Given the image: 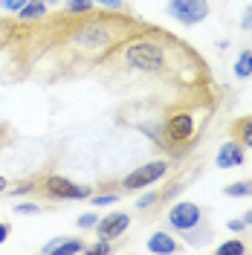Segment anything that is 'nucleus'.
I'll return each instance as SVG.
<instances>
[{"mask_svg":"<svg viewBox=\"0 0 252 255\" xmlns=\"http://www.w3.org/2000/svg\"><path fill=\"white\" fill-rule=\"evenodd\" d=\"M122 64L130 67V70H139V73H162L168 67V52L154 38H142L139 35L133 41H125Z\"/></svg>","mask_w":252,"mask_h":255,"instance_id":"f257e3e1","label":"nucleus"},{"mask_svg":"<svg viewBox=\"0 0 252 255\" xmlns=\"http://www.w3.org/2000/svg\"><path fill=\"white\" fill-rule=\"evenodd\" d=\"M41 191L52 197V200H87L90 197V189L87 186H79V183H70L58 174L41 177Z\"/></svg>","mask_w":252,"mask_h":255,"instance_id":"f03ea898","label":"nucleus"},{"mask_svg":"<svg viewBox=\"0 0 252 255\" xmlns=\"http://www.w3.org/2000/svg\"><path fill=\"white\" fill-rule=\"evenodd\" d=\"M168 12L183 26H197L209 17V0H168Z\"/></svg>","mask_w":252,"mask_h":255,"instance_id":"7ed1b4c3","label":"nucleus"},{"mask_svg":"<svg viewBox=\"0 0 252 255\" xmlns=\"http://www.w3.org/2000/svg\"><path fill=\"white\" fill-rule=\"evenodd\" d=\"M165 174H168V162H165V159H154V162H148V165L133 168V171L122 180V189H125V191L148 189L151 183H157L159 177H165Z\"/></svg>","mask_w":252,"mask_h":255,"instance_id":"20e7f679","label":"nucleus"},{"mask_svg":"<svg viewBox=\"0 0 252 255\" xmlns=\"http://www.w3.org/2000/svg\"><path fill=\"white\" fill-rule=\"evenodd\" d=\"M194 136V119L189 111H171L165 119V139L177 145H186Z\"/></svg>","mask_w":252,"mask_h":255,"instance_id":"39448f33","label":"nucleus"},{"mask_svg":"<svg viewBox=\"0 0 252 255\" xmlns=\"http://www.w3.org/2000/svg\"><path fill=\"white\" fill-rule=\"evenodd\" d=\"M200 221H203L200 206H197V203H189V200L171 206V212H168V223H171L177 232H191V229L200 226Z\"/></svg>","mask_w":252,"mask_h":255,"instance_id":"423d86ee","label":"nucleus"},{"mask_svg":"<svg viewBox=\"0 0 252 255\" xmlns=\"http://www.w3.org/2000/svg\"><path fill=\"white\" fill-rule=\"evenodd\" d=\"M127 223H130V218H127V215H122V212H113V215H108L105 221L96 223V232H99V238L113 241V238H119V235L127 229Z\"/></svg>","mask_w":252,"mask_h":255,"instance_id":"0eeeda50","label":"nucleus"},{"mask_svg":"<svg viewBox=\"0 0 252 255\" xmlns=\"http://www.w3.org/2000/svg\"><path fill=\"white\" fill-rule=\"evenodd\" d=\"M238 165H244V145L223 142L218 151V168H238Z\"/></svg>","mask_w":252,"mask_h":255,"instance_id":"6e6552de","label":"nucleus"},{"mask_svg":"<svg viewBox=\"0 0 252 255\" xmlns=\"http://www.w3.org/2000/svg\"><path fill=\"white\" fill-rule=\"evenodd\" d=\"M44 253L47 255H73V253H87V247L79 238H55L44 244Z\"/></svg>","mask_w":252,"mask_h":255,"instance_id":"1a4fd4ad","label":"nucleus"},{"mask_svg":"<svg viewBox=\"0 0 252 255\" xmlns=\"http://www.w3.org/2000/svg\"><path fill=\"white\" fill-rule=\"evenodd\" d=\"M177 250H180V244L165 232H154L148 238V253H177Z\"/></svg>","mask_w":252,"mask_h":255,"instance_id":"9d476101","label":"nucleus"},{"mask_svg":"<svg viewBox=\"0 0 252 255\" xmlns=\"http://www.w3.org/2000/svg\"><path fill=\"white\" fill-rule=\"evenodd\" d=\"M232 139L241 142L244 148H252V116H241L232 125Z\"/></svg>","mask_w":252,"mask_h":255,"instance_id":"9b49d317","label":"nucleus"},{"mask_svg":"<svg viewBox=\"0 0 252 255\" xmlns=\"http://www.w3.org/2000/svg\"><path fill=\"white\" fill-rule=\"evenodd\" d=\"M47 9H49L47 0H26L17 12H20V20H41L47 15Z\"/></svg>","mask_w":252,"mask_h":255,"instance_id":"f8f14e48","label":"nucleus"},{"mask_svg":"<svg viewBox=\"0 0 252 255\" xmlns=\"http://www.w3.org/2000/svg\"><path fill=\"white\" fill-rule=\"evenodd\" d=\"M235 76H238V79H250V76H252V49H244V52L238 55Z\"/></svg>","mask_w":252,"mask_h":255,"instance_id":"ddd939ff","label":"nucleus"},{"mask_svg":"<svg viewBox=\"0 0 252 255\" xmlns=\"http://www.w3.org/2000/svg\"><path fill=\"white\" fill-rule=\"evenodd\" d=\"M226 197H250L252 194V180H241V183H232V186H226L223 189Z\"/></svg>","mask_w":252,"mask_h":255,"instance_id":"4468645a","label":"nucleus"},{"mask_svg":"<svg viewBox=\"0 0 252 255\" xmlns=\"http://www.w3.org/2000/svg\"><path fill=\"white\" fill-rule=\"evenodd\" d=\"M93 0H67V6H64V12H70V15H84V12H93Z\"/></svg>","mask_w":252,"mask_h":255,"instance_id":"2eb2a0df","label":"nucleus"},{"mask_svg":"<svg viewBox=\"0 0 252 255\" xmlns=\"http://www.w3.org/2000/svg\"><path fill=\"white\" fill-rule=\"evenodd\" d=\"M247 253V247L241 244V241H226L218 247V255H244Z\"/></svg>","mask_w":252,"mask_h":255,"instance_id":"dca6fc26","label":"nucleus"},{"mask_svg":"<svg viewBox=\"0 0 252 255\" xmlns=\"http://www.w3.org/2000/svg\"><path fill=\"white\" fill-rule=\"evenodd\" d=\"M15 29H17V23H12V20H0V47H3V44H12Z\"/></svg>","mask_w":252,"mask_h":255,"instance_id":"f3484780","label":"nucleus"},{"mask_svg":"<svg viewBox=\"0 0 252 255\" xmlns=\"http://www.w3.org/2000/svg\"><path fill=\"white\" fill-rule=\"evenodd\" d=\"M87 253H93V255H108L113 253V247H111V241H99V244H93V247H87Z\"/></svg>","mask_w":252,"mask_h":255,"instance_id":"a211bd4d","label":"nucleus"},{"mask_svg":"<svg viewBox=\"0 0 252 255\" xmlns=\"http://www.w3.org/2000/svg\"><path fill=\"white\" fill-rule=\"evenodd\" d=\"M96 223H99V215H96V212H87V215L79 218V229H93Z\"/></svg>","mask_w":252,"mask_h":255,"instance_id":"6ab92c4d","label":"nucleus"},{"mask_svg":"<svg viewBox=\"0 0 252 255\" xmlns=\"http://www.w3.org/2000/svg\"><path fill=\"white\" fill-rule=\"evenodd\" d=\"M116 200H119V194H93V206H108Z\"/></svg>","mask_w":252,"mask_h":255,"instance_id":"aec40b11","label":"nucleus"},{"mask_svg":"<svg viewBox=\"0 0 252 255\" xmlns=\"http://www.w3.org/2000/svg\"><path fill=\"white\" fill-rule=\"evenodd\" d=\"M15 212H20V215H38V212H41V206H38V203H20Z\"/></svg>","mask_w":252,"mask_h":255,"instance_id":"412c9836","label":"nucleus"},{"mask_svg":"<svg viewBox=\"0 0 252 255\" xmlns=\"http://www.w3.org/2000/svg\"><path fill=\"white\" fill-rule=\"evenodd\" d=\"M23 3H26V0H0V6H3V9H9V12H17Z\"/></svg>","mask_w":252,"mask_h":255,"instance_id":"4be33fe9","label":"nucleus"},{"mask_svg":"<svg viewBox=\"0 0 252 255\" xmlns=\"http://www.w3.org/2000/svg\"><path fill=\"white\" fill-rule=\"evenodd\" d=\"M241 26H244V29H252V6H247V12L241 17Z\"/></svg>","mask_w":252,"mask_h":255,"instance_id":"5701e85b","label":"nucleus"},{"mask_svg":"<svg viewBox=\"0 0 252 255\" xmlns=\"http://www.w3.org/2000/svg\"><path fill=\"white\" fill-rule=\"evenodd\" d=\"M93 3H102L108 9H122V0H93Z\"/></svg>","mask_w":252,"mask_h":255,"instance_id":"b1692460","label":"nucleus"},{"mask_svg":"<svg viewBox=\"0 0 252 255\" xmlns=\"http://www.w3.org/2000/svg\"><path fill=\"white\" fill-rule=\"evenodd\" d=\"M9 229H12L9 223H0V244H3V241L9 238Z\"/></svg>","mask_w":252,"mask_h":255,"instance_id":"393cba45","label":"nucleus"},{"mask_svg":"<svg viewBox=\"0 0 252 255\" xmlns=\"http://www.w3.org/2000/svg\"><path fill=\"white\" fill-rule=\"evenodd\" d=\"M244 226H247V223H244V221H229V229H232V232H241Z\"/></svg>","mask_w":252,"mask_h":255,"instance_id":"a878e982","label":"nucleus"},{"mask_svg":"<svg viewBox=\"0 0 252 255\" xmlns=\"http://www.w3.org/2000/svg\"><path fill=\"white\" fill-rule=\"evenodd\" d=\"M244 223H247V226H252V209L247 212V215H244Z\"/></svg>","mask_w":252,"mask_h":255,"instance_id":"bb28decb","label":"nucleus"},{"mask_svg":"<svg viewBox=\"0 0 252 255\" xmlns=\"http://www.w3.org/2000/svg\"><path fill=\"white\" fill-rule=\"evenodd\" d=\"M6 186H9V183H6V177H0V191H6Z\"/></svg>","mask_w":252,"mask_h":255,"instance_id":"cd10ccee","label":"nucleus"},{"mask_svg":"<svg viewBox=\"0 0 252 255\" xmlns=\"http://www.w3.org/2000/svg\"><path fill=\"white\" fill-rule=\"evenodd\" d=\"M47 3H52V0H47Z\"/></svg>","mask_w":252,"mask_h":255,"instance_id":"c85d7f7f","label":"nucleus"}]
</instances>
